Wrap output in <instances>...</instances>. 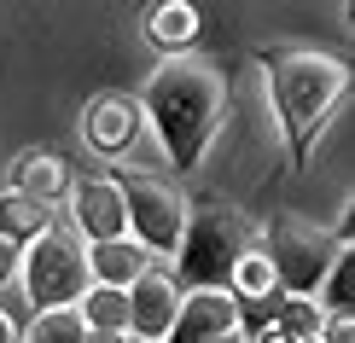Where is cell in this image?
Masks as SVG:
<instances>
[{
  "label": "cell",
  "instance_id": "cell-1",
  "mask_svg": "<svg viewBox=\"0 0 355 343\" xmlns=\"http://www.w3.org/2000/svg\"><path fill=\"white\" fill-rule=\"evenodd\" d=\"M140 105H146V123L157 128L164 157L175 169H198L221 134V116H227V76L198 53L164 58L146 82Z\"/></svg>",
  "mask_w": 355,
  "mask_h": 343
},
{
  "label": "cell",
  "instance_id": "cell-2",
  "mask_svg": "<svg viewBox=\"0 0 355 343\" xmlns=\"http://www.w3.org/2000/svg\"><path fill=\"white\" fill-rule=\"evenodd\" d=\"M262 76H268V105H274L279 140L303 163L315 134L338 111V99L349 94V64L332 53H315V47H279L262 58Z\"/></svg>",
  "mask_w": 355,
  "mask_h": 343
},
{
  "label": "cell",
  "instance_id": "cell-3",
  "mask_svg": "<svg viewBox=\"0 0 355 343\" xmlns=\"http://www.w3.org/2000/svg\"><path fill=\"white\" fill-rule=\"evenodd\" d=\"M262 245V227L233 204H204L187 221L181 256H175V274H181L187 291H227L233 267H239L250 250Z\"/></svg>",
  "mask_w": 355,
  "mask_h": 343
},
{
  "label": "cell",
  "instance_id": "cell-4",
  "mask_svg": "<svg viewBox=\"0 0 355 343\" xmlns=\"http://www.w3.org/2000/svg\"><path fill=\"white\" fill-rule=\"evenodd\" d=\"M24 291H29V303H35V315L87 303V291H94V245L82 238L76 216L58 210L53 227L24 250Z\"/></svg>",
  "mask_w": 355,
  "mask_h": 343
},
{
  "label": "cell",
  "instance_id": "cell-5",
  "mask_svg": "<svg viewBox=\"0 0 355 343\" xmlns=\"http://www.w3.org/2000/svg\"><path fill=\"white\" fill-rule=\"evenodd\" d=\"M262 250H268L279 285L291 297H320L338 256H344V245H338L332 227H315V221H297V216H274L262 227Z\"/></svg>",
  "mask_w": 355,
  "mask_h": 343
},
{
  "label": "cell",
  "instance_id": "cell-6",
  "mask_svg": "<svg viewBox=\"0 0 355 343\" xmlns=\"http://www.w3.org/2000/svg\"><path fill=\"white\" fill-rule=\"evenodd\" d=\"M116 181H123V198H128V227H135V238L152 256H181L192 204L169 181H157V175H116Z\"/></svg>",
  "mask_w": 355,
  "mask_h": 343
},
{
  "label": "cell",
  "instance_id": "cell-7",
  "mask_svg": "<svg viewBox=\"0 0 355 343\" xmlns=\"http://www.w3.org/2000/svg\"><path fill=\"white\" fill-rule=\"evenodd\" d=\"M70 216L87 245H116V238H135L128 227V198H123V181L116 175H94V181H76L70 192Z\"/></svg>",
  "mask_w": 355,
  "mask_h": 343
},
{
  "label": "cell",
  "instance_id": "cell-8",
  "mask_svg": "<svg viewBox=\"0 0 355 343\" xmlns=\"http://www.w3.org/2000/svg\"><path fill=\"white\" fill-rule=\"evenodd\" d=\"M140 128H146V105H140V99H128V94H94V99H87V111H82V140H87V152H94V157L135 152Z\"/></svg>",
  "mask_w": 355,
  "mask_h": 343
},
{
  "label": "cell",
  "instance_id": "cell-9",
  "mask_svg": "<svg viewBox=\"0 0 355 343\" xmlns=\"http://www.w3.org/2000/svg\"><path fill=\"white\" fill-rule=\"evenodd\" d=\"M128 303H135V332H128V337H135V343H169L175 320H181V303H187L181 274L152 267V274L128 291Z\"/></svg>",
  "mask_w": 355,
  "mask_h": 343
},
{
  "label": "cell",
  "instance_id": "cell-10",
  "mask_svg": "<svg viewBox=\"0 0 355 343\" xmlns=\"http://www.w3.org/2000/svg\"><path fill=\"white\" fill-rule=\"evenodd\" d=\"M239 320H245V308L233 291H187L169 343H221V337L239 332Z\"/></svg>",
  "mask_w": 355,
  "mask_h": 343
},
{
  "label": "cell",
  "instance_id": "cell-11",
  "mask_svg": "<svg viewBox=\"0 0 355 343\" xmlns=\"http://www.w3.org/2000/svg\"><path fill=\"white\" fill-rule=\"evenodd\" d=\"M12 192H24V198L47 204V210H58V204L76 192V175H70V163L58 152H18V163H12Z\"/></svg>",
  "mask_w": 355,
  "mask_h": 343
},
{
  "label": "cell",
  "instance_id": "cell-12",
  "mask_svg": "<svg viewBox=\"0 0 355 343\" xmlns=\"http://www.w3.org/2000/svg\"><path fill=\"white\" fill-rule=\"evenodd\" d=\"M157 267V256L140 245V238H116V245H94V285L111 291H135L146 274Z\"/></svg>",
  "mask_w": 355,
  "mask_h": 343
},
{
  "label": "cell",
  "instance_id": "cell-13",
  "mask_svg": "<svg viewBox=\"0 0 355 343\" xmlns=\"http://www.w3.org/2000/svg\"><path fill=\"white\" fill-rule=\"evenodd\" d=\"M198 29H204V12L192 0H164V6L146 12V41L164 47L169 58H187L192 41H198Z\"/></svg>",
  "mask_w": 355,
  "mask_h": 343
},
{
  "label": "cell",
  "instance_id": "cell-14",
  "mask_svg": "<svg viewBox=\"0 0 355 343\" xmlns=\"http://www.w3.org/2000/svg\"><path fill=\"white\" fill-rule=\"evenodd\" d=\"M53 216L58 210H47V204H35V198H24V192H0V245H18V250H29L41 233L53 227Z\"/></svg>",
  "mask_w": 355,
  "mask_h": 343
},
{
  "label": "cell",
  "instance_id": "cell-15",
  "mask_svg": "<svg viewBox=\"0 0 355 343\" xmlns=\"http://www.w3.org/2000/svg\"><path fill=\"white\" fill-rule=\"evenodd\" d=\"M82 320L94 337H128L135 332V303H128V291H111V285H94L82 303Z\"/></svg>",
  "mask_w": 355,
  "mask_h": 343
},
{
  "label": "cell",
  "instance_id": "cell-16",
  "mask_svg": "<svg viewBox=\"0 0 355 343\" xmlns=\"http://www.w3.org/2000/svg\"><path fill=\"white\" fill-rule=\"evenodd\" d=\"M227 291L233 297H239V308H257V303H274V297L279 291H286V285H279V274H274V262H268V250H250V256L239 262V267H233V279H227Z\"/></svg>",
  "mask_w": 355,
  "mask_h": 343
},
{
  "label": "cell",
  "instance_id": "cell-17",
  "mask_svg": "<svg viewBox=\"0 0 355 343\" xmlns=\"http://www.w3.org/2000/svg\"><path fill=\"white\" fill-rule=\"evenodd\" d=\"M274 326L286 332L291 343H309V337H320V326H327V303L320 297H279V315H274Z\"/></svg>",
  "mask_w": 355,
  "mask_h": 343
},
{
  "label": "cell",
  "instance_id": "cell-18",
  "mask_svg": "<svg viewBox=\"0 0 355 343\" xmlns=\"http://www.w3.org/2000/svg\"><path fill=\"white\" fill-rule=\"evenodd\" d=\"M24 343H94V332H87L82 308H47V315L29 320Z\"/></svg>",
  "mask_w": 355,
  "mask_h": 343
},
{
  "label": "cell",
  "instance_id": "cell-19",
  "mask_svg": "<svg viewBox=\"0 0 355 343\" xmlns=\"http://www.w3.org/2000/svg\"><path fill=\"white\" fill-rule=\"evenodd\" d=\"M320 303H327V315H355V245H344V256H338Z\"/></svg>",
  "mask_w": 355,
  "mask_h": 343
},
{
  "label": "cell",
  "instance_id": "cell-20",
  "mask_svg": "<svg viewBox=\"0 0 355 343\" xmlns=\"http://www.w3.org/2000/svg\"><path fill=\"white\" fill-rule=\"evenodd\" d=\"M0 315H6V320H18L24 332H29V320H35V303H29L24 279H18V285H6V291H0Z\"/></svg>",
  "mask_w": 355,
  "mask_h": 343
},
{
  "label": "cell",
  "instance_id": "cell-21",
  "mask_svg": "<svg viewBox=\"0 0 355 343\" xmlns=\"http://www.w3.org/2000/svg\"><path fill=\"white\" fill-rule=\"evenodd\" d=\"M18 279H24V250L18 245H0V291L18 285Z\"/></svg>",
  "mask_w": 355,
  "mask_h": 343
},
{
  "label": "cell",
  "instance_id": "cell-22",
  "mask_svg": "<svg viewBox=\"0 0 355 343\" xmlns=\"http://www.w3.org/2000/svg\"><path fill=\"white\" fill-rule=\"evenodd\" d=\"M320 343H355V315H327Z\"/></svg>",
  "mask_w": 355,
  "mask_h": 343
},
{
  "label": "cell",
  "instance_id": "cell-23",
  "mask_svg": "<svg viewBox=\"0 0 355 343\" xmlns=\"http://www.w3.org/2000/svg\"><path fill=\"white\" fill-rule=\"evenodd\" d=\"M338 245H355V192H349V198H344V216H338Z\"/></svg>",
  "mask_w": 355,
  "mask_h": 343
},
{
  "label": "cell",
  "instance_id": "cell-24",
  "mask_svg": "<svg viewBox=\"0 0 355 343\" xmlns=\"http://www.w3.org/2000/svg\"><path fill=\"white\" fill-rule=\"evenodd\" d=\"M0 343H24V326H18V320H6V315H0Z\"/></svg>",
  "mask_w": 355,
  "mask_h": 343
},
{
  "label": "cell",
  "instance_id": "cell-25",
  "mask_svg": "<svg viewBox=\"0 0 355 343\" xmlns=\"http://www.w3.org/2000/svg\"><path fill=\"white\" fill-rule=\"evenodd\" d=\"M250 343H291V337L279 332V326H268V332H257V337H250Z\"/></svg>",
  "mask_w": 355,
  "mask_h": 343
},
{
  "label": "cell",
  "instance_id": "cell-26",
  "mask_svg": "<svg viewBox=\"0 0 355 343\" xmlns=\"http://www.w3.org/2000/svg\"><path fill=\"white\" fill-rule=\"evenodd\" d=\"M221 343H250V337H245V332H233V337H221Z\"/></svg>",
  "mask_w": 355,
  "mask_h": 343
},
{
  "label": "cell",
  "instance_id": "cell-27",
  "mask_svg": "<svg viewBox=\"0 0 355 343\" xmlns=\"http://www.w3.org/2000/svg\"><path fill=\"white\" fill-rule=\"evenodd\" d=\"M94 343H135V337H94Z\"/></svg>",
  "mask_w": 355,
  "mask_h": 343
},
{
  "label": "cell",
  "instance_id": "cell-28",
  "mask_svg": "<svg viewBox=\"0 0 355 343\" xmlns=\"http://www.w3.org/2000/svg\"><path fill=\"white\" fill-rule=\"evenodd\" d=\"M349 18H355V6H349Z\"/></svg>",
  "mask_w": 355,
  "mask_h": 343
},
{
  "label": "cell",
  "instance_id": "cell-29",
  "mask_svg": "<svg viewBox=\"0 0 355 343\" xmlns=\"http://www.w3.org/2000/svg\"><path fill=\"white\" fill-rule=\"evenodd\" d=\"M309 343H320V337H309Z\"/></svg>",
  "mask_w": 355,
  "mask_h": 343
}]
</instances>
